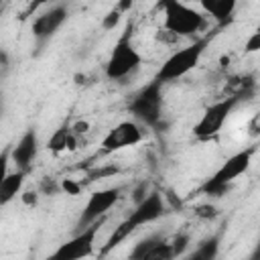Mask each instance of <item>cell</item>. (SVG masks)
Instances as JSON below:
<instances>
[{"label":"cell","instance_id":"6da1fadb","mask_svg":"<svg viewBox=\"0 0 260 260\" xmlns=\"http://www.w3.org/2000/svg\"><path fill=\"white\" fill-rule=\"evenodd\" d=\"M165 211H167V205H165L162 195H160L158 191H150V193H148L142 201H138V203L134 205V209L114 228V232L108 236L106 244L98 250V254H100V256H106L108 252H112L114 248H118V246H120L130 234H134L138 228L148 225V223L160 219V217L165 215Z\"/></svg>","mask_w":260,"mask_h":260},{"label":"cell","instance_id":"7a4b0ae2","mask_svg":"<svg viewBox=\"0 0 260 260\" xmlns=\"http://www.w3.org/2000/svg\"><path fill=\"white\" fill-rule=\"evenodd\" d=\"M254 152H256V146H248L244 150H238L230 158H225L221 162V167L199 185L197 193L205 195V197H221V195H225L230 191L232 183L250 169Z\"/></svg>","mask_w":260,"mask_h":260},{"label":"cell","instance_id":"3957f363","mask_svg":"<svg viewBox=\"0 0 260 260\" xmlns=\"http://www.w3.org/2000/svg\"><path fill=\"white\" fill-rule=\"evenodd\" d=\"M132 35H134V24H132V20H128L124 24V30L118 37L114 49L110 51L108 61H106L104 73L110 81H120V79L128 77L130 73H134L142 65V55L134 47Z\"/></svg>","mask_w":260,"mask_h":260},{"label":"cell","instance_id":"277c9868","mask_svg":"<svg viewBox=\"0 0 260 260\" xmlns=\"http://www.w3.org/2000/svg\"><path fill=\"white\" fill-rule=\"evenodd\" d=\"M165 83L152 77L146 85H142L128 102V112L134 120L142 122L148 128H160L162 124V110H165Z\"/></svg>","mask_w":260,"mask_h":260},{"label":"cell","instance_id":"5b68a950","mask_svg":"<svg viewBox=\"0 0 260 260\" xmlns=\"http://www.w3.org/2000/svg\"><path fill=\"white\" fill-rule=\"evenodd\" d=\"M207 28V16L189 4H183L179 0H167L162 2V30L179 37H197Z\"/></svg>","mask_w":260,"mask_h":260},{"label":"cell","instance_id":"8992f818","mask_svg":"<svg viewBox=\"0 0 260 260\" xmlns=\"http://www.w3.org/2000/svg\"><path fill=\"white\" fill-rule=\"evenodd\" d=\"M207 45H209V37H203V39H195V43H191V45H187L183 49H177L160 65V69L156 71L154 77L158 81H162V83H169V81H175V79L185 77L189 71H193L199 65V61H201Z\"/></svg>","mask_w":260,"mask_h":260},{"label":"cell","instance_id":"52a82bcc","mask_svg":"<svg viewBox=\"0 0 260 260\" xmlns=\"http://www.w3.org/2000/svg\"><path fill=\"white\" fill-rule=\"evenodd\" d=\"M106 219H100L83 230H79L73 238H69L67 242L59 244L45 260H85L95 252V238L100 228L104 225Z\"/></svg>","mask_w":260,"mask_h":260},{"label":"cell","instance_id":"ba28073f","mask_svg":"<svg viewBox=\"0 0 260 260\" xmlns=\"http://www.w3.org/2000/svg\"><path fill=\"white\" fill-rule=\"evenodd\" d=\"M238 102H240V95H228V98L217 100L211 106H207L203 110L201 118L197 120V124L193 126V136L197 140H209V138L217 136L221 132L225 120L238 106Z\"/></svg>","mask_w":260,"mask_h":260},{"label":"cell","instance_id":"9c48e42d","mask_svg":"<svg viewBox=\"0 0 260 260\" xmlns=\"http://www.w3.org/2000/svg\"><path fill=\"white\" fill-rule=\"evenodd\" d=\"M122 193H124V187H120V185L93 191L87 197V201H85V205H83V209H81V213L77 217V223H75L77 232L87 228V225H91V223H95V221H100V219H106L108 211L120 201Z\"/></svg>","mask_w":260,"mask_h":260},{"label":"cell","instance_id":"30bf717a","mask_svg":"<svg viewBox=\"0 0 260 260\" xmlns=\"http://www.w3.org/2000/svg\"><path fill=\"white\" fill-rule=\"evenodd\" d=\"M69 18V8L65 4H55L49 6L47 10H43L41 14H37V18L32 20V37L39 45H45L47 41H51L57 30L67 22Z\"/></svg>","mask_w":260,"mask_h":260},{"label":"cell","instance_id":"8fae6325","mask_svg":"<svg viewBox=\"0 0 260 260\" xmlns=\"http://www.w3.org/2000/svg\"><path fill=\"white\" fill-rule=\"evenodd\" d=\"M142 138H144V132L138 126V122H134V120L118 122L102 138V152H116V150L134 146V144L142 142Z\"/></svg>","mask_w":260,"mask_h":260},{"label":"cell","instance_id":"7c38bea8","mask_svg":"<svg viewBox=\"0 0 260 260\" xmlns=\"http://www.w3.org/2000/svg\"><path fill=\"white\" fill-rule=\"evenodd\" d=\"M39 154V134L35 128H26L16 144H10V162L16 165V171L28 173Z\"/></svg>","mask_w":260,"mask_h":260},{"label":"cell","instance_id":"4fadbf2b","mask_svg":"<svg viewBox=\"0 0 260 260\" xmlns=\"http://www.w3.org/2000/svg\"><path fill=\"white\" fill-rule=\"evenodd\" d=\"M236 6H238L236 0H203L197 4V8L205 16H211L219 26H225L234 20Z\"/></svg>","mask_w":260,"mask_h":260},{"label":"cell","instance_id":"5bb4252c","mask_svg":"<svg viewBox=\"0 0 260 260\" xmlns=\"http://www.w3.org/2000/svg\"><path fill=\"white\" fill-rule=\"evenodd\" d=\"M79 146V136L71 130L69 122H63L57 130H53L51 138L47 140V148L51 152H71Z\"/></svg>","mask_w":260,"mask_h":260},{"label":"cell","instance_id":"9a60e30c","mask_svg":"<svg viewBox=\"0 0 260 260\" xmlns=\"http://www.w3.org/2000/svg\"><path fill=\"white\" fill-rule=\"evenodd\" d=\"M24 179H26L24 171H12L6 175V179L0 183V207L8 205L12 199H16V195H20Z\"/></svg>","mask_w":260,"mask_h":260},{"label":"cell","instance_id":"2e32d148","mask_svg":"<svg viewBox=\"0 0 260 260\" xmlns=\"http://www.w3.org/2000/svg\"><path fill=\"white\" fill-rule=\"evenodd\" d=\"M219 250H221V238L217 234H213V236L201 240L189 254H185L183 260H217Z\"/></svg>","mask_w":260,"mask_h":260},{"label":"cell","instance_id":"e0dca14e","mask_svg":"<svg viewBox=\"0 0 260 260\" xmlns=\"http://www.w3.org/2000/svg\"><path fill=\"white\" fill-rule=\"evenodd\" d=\"M162 238H167L165 232H152V234L144 236L142 240H138V242L132 246V250H130V254H128V260H142L144 254H146L156 242H160Z\"/></svg>","mask_w":260,"mask_h":260},{"label":"cell","instance_id":"ac0fdd59","mask_svg":"<svg viewBox=\"0 0 260 260\" xmlns=\"http://www.w3.org/2000/svg\"><path fill=\"white\" fill-rule=\"evenodd\" d=\"M142 260H175V254H173V248H171L169 238H162L160 242H156V244L144 254Z\"/></svg>","mask_w":260,"mask_h":260},{"label":"cell","instance_id":"d6986e66","mask_svg":"<svg viewBox=\"0 0 260 260\" xmlns=\"http://www.w3.org/2000/svg\"><path fill=\"white\" fill-rule=\"evenodd\" d=\"M39 195H49L55 197L57 193H61V181H57L55 177H43L39 183Z\"/></svg>","mask_w":260,"mask_h":260},{"label":"cell","instance_id":"ffe728a7","mask_svg":"<svg viewBox=\"0 0 260 260\" xmlns=\"http://www.w3.org/2000/svg\"><path fill=\"white\" fill-rule=\"evenodd\" d=\"M171 248H173V254H175V258L177 256H181L187 248H189V242H191V236L187 234V232H179V234H175L171 240Z\"/></svg>","mask_w":260,"mask_h":260},{"label":"cell","instance_id":"44dd1931","mask_svg":"<svg viewBox=\"0 0 260 260\" xmlns=\"http://www.w3.org/2000/svg\"><path fill=\"white\" fill-rule=\"evenodd\" d=\"M193 215L199 217V219H215L219 215V209L213 205V203H199L193 207Z\"/></svg>","mask_w":260,"mask_h":260},{"label":"cell","instance_id":"7402d4cb","mask_svg":"<svg viewBox=\"0 0 260 260\" xmlns=\"http://www.w3.org/2000/svg\"><path fill=\"white\" fill-rule=\"evenodd\" d=\"M122 20V12L118 10V8H114V10H110L106 16H104V20H102V26H104V30H112V28H116L118 26V22Z\"/></svg>","mask_w":260,"mask_h":260},{"label":"cell","instance_id":"603a6c76","mask_svg":"<svg viewBox=\"0 0 260 260\" xmlns=\"http://www.w3.org/2000/svg\"><path fill=\"white\" fill-rule=\"evenodd\" d=\"M8 165H10V144L0 150V183H2V181L6 179V175L10 173V171H8Z\"/></svg>","mask_w":260,"mask_h":260},{"label":"cell","instance_id":"cb8c5ba5","mask_svg":"<svg viewBox=\"0 0 260 260\" xmlns=\"http://www.w3.org/2000/svg\"><path fill=\"white\" fill-rule=\"evenodd\" d=\"M120 169L118 167H104V169H93L89 175H87V181H95V179H106V177H112L116 175Z\"/></svg>","mask_w":260,"mask_h":260},{"label":"cell","instance_id":"d4e9b609","mask_svg":"<svg viewBox=\"0 0 260 260\" xmlns=\"http://www.w3.org/2000/svg\"><path fill=\"white\" fill-rule=\"evenodd\" d=\"M61 191H63L65 195H77V193L81 191V183H77V181H73V179H63V181H61Z\"/></svg>","mask_w":260,"mask_h":260},{"label":"cell","instance_id":"484cf974","mask_svg":"<svg viewBox=\"0 0 260 260\" xmlns=\"http://www.w3.org/2000/svg\"><path fill=\"white\" fill-rule=\"evenodd\" d=\"M258 49H260V30L252 32L250 39H248L246 45H244V51H246V53H256Z\"/></svg>","mask_w":260,"mask_h":260},{"label":"cell","instance_id":"4316f807","mask_svg":"<svg viewBox=\"0 0 260 260\" xmlns=\"http://www.w3.org/2000/svg\"><path fill=\"white\" fill-rule=\"evenodd\" d=\"M22 201H24V205H37V201H39V191H26L24 195H22Z\"/></svg>","mask_w":260,"mask_h":260},{"label":"cell","instance_id":"83f0119b","mask_svg":"<svg viewBox=\"0 0 260 260\" xmlns=\"http://www.w3.org/2000/svg\"><path fill=\"white\" fill-rule=\"evenodd\" d=\"M156 41H160V43H169V45H171V43H173V41H177V37H175V35H171V32H167V30H162V28H160V30H158V32H156Z\"/></svg>","mask_w":260,"mask_h":260},{"label":"cell","instance_id":"f1b7e54d","mask_svg":"<svg viewBox=\"0 0 260 260\" xmlns=\"http://www.w3.org/2000/svg\"><path fill=\"white\" fill-rule=\"evenodd\" d=\"M2 112H4V102H2V91H0V116H2Z\"/></svg>","mask_w":260,"mask_h":260},{"label":"cell","instance_id":"f546056e","mask_svg":"<svg viewBox=\"0 0 260 260\" xmlns=\"http://www.w3.org/2000/svg\"><path fill=\"white\" fill-rule=\"evenodd\" d=\"M0 12H2V4H0Z\"/></svg>","mask_w":260,"mask_h":260}]
</instances>
